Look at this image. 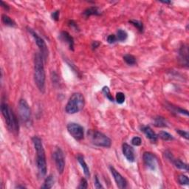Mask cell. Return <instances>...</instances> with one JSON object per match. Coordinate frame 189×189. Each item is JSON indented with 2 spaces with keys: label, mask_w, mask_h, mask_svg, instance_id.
<instances>
[{
  "label": "cell",
  "mask_w": 189,
  "mask_h": 189,
  "mask_svg": "<svg viewBox=\"0 0 189 189\" xmlns=\"http://www.w3.org/2000/svg\"><path fill=\"white\" fill-rule=\"evenodd\" d=\"M1 5H2V7L4 9L6 10V11H9L10 7L8 6V5H7V4H6L5 2H4L2 1L1 2Z\"/></svg>",
  "instance_id": "cell-38"
},
{
  "label": "cell",
  "mask_w": 189,
  "mask_h": 189,
  "mask_svg": "<svg viewBox=\"0 0 189 189\" xmlns=\"http://www.w3.org/2000/svg\"><path fill=\"white\" fill-rule=\"evenodd\" d=\"M162 3H164V4H171V2H167V1H163V2H161Z\"/></svg>",
  "instance_id": "cell-40"
},
{
  "label": "cell",
  "mask_w": 189,
  "mask_h": 189,
  "mask_svg": "<svg viewBox=\"0 0 189 189\" xmlns=\"http://www.w3.org/2000/svg\"><path fill=\"white\" fill-rule=\"evenodd\" d=\"M102 92H103V93L105 94V96L107 97L108 99L110 101H114V98L112 97V94H111L110 90H109V89L108 86H103V89H102Z\"/></svg>",
  "instance_id": "cell-27"
},
{
  "label": "cell",
  "mask_w": 189,
  "mask_h": 189,
  "mask_svg": "<svg viewBox=\"0 0 189 189\" xmlns=\"http://www.w3.org/2000/svg\"><path fill=\"white\" fill-rule=\"evenodd\" d=\"M59 38H60L62 42L68 44L69 50H71V51L74 50V38H73V36H70V34H69L68 32H61L60 36H59Z\"/></svg>",
  "instance_id": "cell-14"
},
{
  "label": "cell",
  "mask_w": 189,
  "mask_h": 189,
  "mask_svg": "<svg viewBox=\"0 0 189 189\" xmlns=\"http://www.w3.org/2000/svg\"><path fill=\"white\" fill-rule=\"evenodd\" d=\"M123 154L126 158V160L131 163H133L135 160V154H134V149L132 146L127 143L123 144Z\"/></svg>",
  "instance_id": "cell-13"
},
{
  "label": "cell",
  "mask_w": 189,
  "mask_h": 189,
  "mask_svg": "<svg viewBox=\"0 0 189 189\" xmlns=\"http://www.w3.org/2000/svg\"><path fill=\"white\" fill-rule=\"evenodd\" d=\"M157 136L160 137L162 140H165V141H171V140H174V137L171 134H169L167 132H164V131L160 132Z\"/></svg>",
  "instance_id": "cell-23"
},
{
  "label": "cell",
  "mask_w": 189,
  "mask_h": 189,
  "mask_svg": "<svg viewBox=\"0 0 189 189\" xmlns=\"http://www.w3.org/2000/svg\"><path fill=\"white\" fill-rule=\"evenodd\" d=\"M77 160H78V163H80V165H81V168L83 169V171H84V174H85V176L86 177V178H90V169H89L87 164L84 160V156L79 155L77 156Z\"/></svg>",
  "instance_id": "cell-16"
},
{
  "label": "cell",
  "mask_w": 189,
  "mask_h": 189,
  "mask_svg": "<svg viewBox=\"0 0 189 189\" xmlns=\"http://www.w3.org/2000/svg\"><path fill=\"white\" fill-rule=\"evenodd\" d=\"M84 15L86 18L90 16H94H94H99V15H101V11L98 7H90L85 10V11L84 12Z\"/></svg>",
  "instance_id": "cell-17"
},
{
  "label": "cell",
  "mask_w": 189,
  "mask_h": 189,
  "mask_svg": "<svg viewBox=\"0 0 189 189\" xmlns=\"http://www.w3.org/2000/svg\"><path fill=\"white\" fill-rule=\"evenodd\" d=\"M109 169H110L114 179H115V182H116L117 187L121 189L126 188L127 187V182L126 179H125L114 167L110 166L109 167Z\"/></svg>",
  "instance_id": "cell-11"
},
{
  "label": "cell",
  "mask_w": 189,
  "mask_h": 189,
  "mask_svg": "<svg viewBox=\"0 0 189 189\" xmlns=\"http://www.w3.org/2000/svg\"><path fill=\"white\" fill-rule=\"evenodd\" d=\"M99 45H100V42H98V41H94V42H92V49H96V48H98V47H99Z\"/></svg>",
  "instance_id": "cell-37"
},
{
  "label": "cell",
  "mask_w": 189,
  "mask_h": 189,
  "mask_svg": "<svg viewBox=\"0 0 189 189\" xmlns=\"http://www.w3.org/2000/svg\"><path fill=\"white\" fill-rule=\"evenodd\" d=\"M171 109V110H172V112H176V113H180L182 114V115H186V116H188V112L187 110H185V109H181L180 107H173L172 105H170V107H169Z\"/></svg>",
  "instance_id": "cell-25"
},
{
  "label": "cell",
  "mask_w": 189,
  "mask_h": 189,
  "mask_svg": "<svg viewBox=\"0 0 189 189\" xmlns=\"http://www.w3.org/2000/svg\"><path fill=\"white\" fill-rule=\"evenodd\" d=\"M88 136L90 137L91 142L94 146L109 148L112 145L110 138L98 131H90V132H88Z\"/></svg>",
  "instance_id": "cell-5"
},
{
  "label": "cell",
  "mask_w": 189,
  "mask_h": 189,
  "mask_svg": "<svg viewBox=\"0 0 189 189\" xmlns=\"http://www.w3.org/2000/svg\"><path fill=\"white\" fill-rule=\"evenodd\" d=\"M178 182L180 185H188L189 184V180L188 177L186 176V175L180 174L178 176Z\"/></svg>",
  "instance_id": "cell-28"
},
{
  "label": "cell",
  "mask_w": 189,
  "mask_h": 189,
  "mask_svg": "<svg viewBox=\"0 0 189 189\" xmlns=\"http://www.w3.org/2000/svg\"><path fill=\"white\" fill-rule=\"evenodd\" d=\"M19 115L20 120L26 126H30L32 123L31 109L30 106L24 99H20L19 101Z\"/></svg>",
  "instance_id": "cell-6"
},
{
  "label": "cell",
  "mask_w": 189,
  "mask_h": 189,
  "mask_svg": "<svg viewBox=\"0 0 189 189\" xmlns=\"http://www.w3.org/2000/svg\"><path fill=\"white\" fill-rule=\"evenodd\" d=\"M94 188H103V187L101 184V182L99 181L98 176H95L94 177Z\"/></svg>",
  "instance_id": "cell-34"
},
{
  "label": "cell",
  "mask_w": 189,
  "mask_h": 189,
  "mask_svg": "<svg viewBox=\"0 0 189 189\" xmlns=\"http://www.w3.org/2000/svg\"><path fill=\"white\" fill-rule=\"evenodd\" d=\"M32 141L36 152V165L38 175L40 177H44L47 174V161L43 144L41 138L38 136H34L32 138Z\"/></svg>",
  "instance_id": "cell-2"
},
{
  "label": "cell",
  "mask_w": 189,
  "mask_h": 189,
  "mask_svg": "<svg viewBox=\"0 0 189 189\" xmlns=\"http://www.w3.org/2000/svg\"><path fill=\"white\" fill-rule=\"evenodd\" d=\"M67 131L73 138L77 140H81L84 137V128L76 123H69L67 126Z\"/></svg>",
  "instance_id": "cell-8"
},
{
  "label": "cell",
  "mask_w": 189,
  "mask_h": 189,
  "mask_svg": "<svg viewBox=\"0 0 189 189\" xmlns=\"http://www.w3.org/2000/svg\"><path fill=\"white\" fill-rule=\"evenodd\" d=\"M85 104V100L83 94L80 92H75L69 98L67 102L65 111L68 114H76L81 111Z\"/></svg>",
  "instance_id": "cell-4"
},
{
  "label": "cell",
  "mask_w": 189,
  "mask_h": 189,
  "mask_svg": "<svg viewBox=\"0 0 189 189\" xmlns=\"http://www.w3.org/2000/svg\"><path fill=\"white\" fill-rule=\"evenodd\" d=\"M143 160L144 164L150 170L155 171L157 167V157L152 152H144L143 155Z\"/></svg>",
  "instance_id": "cell-10"
},
{
  "label": "cell",
  "mask_w": 189,
  "mask_h": 189,
  "mask_svg": "<svg viewBox=\"0 0 189 189\" xmlns=\"http://www.w3.org/2000/svg\"><path fill=\"white\" fill-rule=\"evenodd\" d=\"M88 187V183H87V180H86V179L85 178H81V180L80 181V183H79V186L78 187V188L80 189H85L87 188Z\"/></svg>",
  "instance_id": "cell-30"
},
{
  "label": "cell",
  "mask_w": 189,
  "mask_h": 189,
  "mask_svg": "<svg viewBox=\"0 0 189 189\" xmlns=\"http://www.w3.org/2000/svg\"><path fill=\"white\" fill-rule=\"evenodd\" d=\"M116 37H117V41L123 42L126 41V40L127 39V37H128V34H127V33L125 31V30H121V29H120V30H117Z\"/></svg>",
  "instance_id": "cell-22"
},
{
  "label": "cell",
  "mask_w": 189,
  "mask_h": 189,
  "mask_svg": "<svg viewBox=\"0 0 189 189\" xmlns=\"http://www.w3.org/2000/svg\"><path fill=\"white\" fill-rule=\"evenodd\" d=\"M117 41V39L116 36L114 34L109 35V36L107 37V42H108V43H109V44H114V43H115Z\"/></svg>",
  "instance_id": "cell-33"
},
{
  "label": "cell",
  "mask_w": 189,
  "mask_h": 189,
  "mask_svg": "<svg viewBox=\"0 0 189 189\" xmlns=\"http://www.w3.org/2000/svg\"><path fill=\"white\" fill-rule=\"evenodd\" d=\"M54 182H55V180H54V177L52 174L49 175V176H47L45 178L43 185L41 186V188L50 189V188H53Z\"/></svg>",
  "instance_id": "cell-18"
},
{
  "label": "cell",
  "mask_w": 189,
  "mask_h": 189,
  "mask_svg": "<svg viewBox=\"0 0 189 189\" xmlns=\"http://www.w3.org/2000/svg\"><path fill=\"white\" fill-rule=\"evenodd\" d=\"M53 159L55 161V167L59 174H62L65 167L64 155L61 148L57 147L53 152Z\"/></svg>",
  "instance_id": "cell-9"
},
{
  "label": "cell",
  "mask_w": 189,
  "mask_h": 189,
  "mask_svg": "<svg viewBox=\"0 0 189 189\" xmlns=\"http://www.w3.org/2000/svg\"><path fill=\"white\" fill-rule=\"evenodd\" d=\"M171 163H172L174 165H175V167L177 168V169H182V170H185L186 171H188V164L185 163L184 162H182L180 159H174V160L171 161Z\"/></svg>",
  "instance_id": "cell-19"
},
{
  "label": "cell",
  "mask_w": 189,
  "mask_h": 189,
  "mask_svg": "<svg viewBox=\"0 0 189 189\" xmlns=\"http://www.w3.org/2000/svg\"><path fill=\"white\" fill-rule=\"evenodd\" d=\"M59 14H60V11H55V12H53V13H52V15H51L52 19L55 21H58L59 19Z\"/></svg>",
  "instance_id": "cell-35"
},
{
  "label": "cell",
  "mask_w": 189,
  "mask_h": 189,
  "mask_svg": "<svg viewBox=\"0 0 189 189\" xmlns=\"http://www.w3.org/2000/svg\"><path fill=\"white\" fill-rule=\"evenodd\" d=\"M141 131L144 134H146V136L147 137V138L149 139L152 143L157 142L158 136L155 134V132H154L152 129L148 126H143L141 127Z\"/></svg>",
  "instance_id": "cell-15"
},
{
  "label": "cell",
  "mask_w": 189,
  "mask_h": 189,
  "mask_svg": "<svg viewBox=\"0 0 189 189\" xmlns=\"http://www.w3.org/2000/svg\"><path fill=\"white\" fill-rule=\"evenodd\" d=\"M179 60L183 66L188 67V47L186 44H183L179 50Z\"/></svg>",
  "instance_id": "cell-12"
},
{
  "label": "cell",
  "mask_w": 189,
  "mask_h": 189,
  "mask_svg": "<svg viewBox=\"0 0 189 189\" xmlns=\"http://www.w3.org/2000/svg\"><path fill=\"white\" fill-rule=\"evenodd\" d=\"M44 59L41 53H36L34 55V81L40 92L45 91V70L44 66Z\"/></svg>",
  "instance_id": "cell-1"
},
{
  "label": "cell",
  "mask_w": 189,
  "mask_h": 189,
  "mask_svg": "<svg viewBox=\"0 0 189 189\" xmlns=\"http://www.w3.org/2000/svg\"><path fill=\"white\" fill-rule=\"evenodd\" d=\"M177 132L178 133V134H180L181 137H182V138L186 139V140H188L189 134L188 132H186V131H184V130H181V129H177Z\"/></svg>",
  "instance_id": "cell-32"
},
{
  "label": "cell",
  "mask_w": 189,
  "mask_h": 189,
  "mask_svg": "<svg viewBox=\"0 0 189 189\" xmlns=\"http://www.w3.org/2000/svg\"><path fill=\"white\" fill-rule=\"evenodd\" d=\"M123 60L125 61L127 64L129 65H134L136 64V59L134 55L131 54H126L123 56Z\"/></svg>",
  "instance_id": "cell-24"
},
{
  "label": "cell",
  "mask_w": 189,
  "mask_h": 189,
  "mask_svg": "<svg viewBox=\"0 0 189 189\" xmlns=\"http://www.w3.org/2000/svg\"><path fill=\"white\" fill-rule=\"evenodd\" d=\"M115 98H116V101L117 103L122 104L125 101V94L123 92H117Z\"/></svg>",
  "instance_id": "cell-29"
},
{
  "label": "cell",
  "mask_w": 189,
  "mask_h": 189,
  "mask_svg": "<svg viewBox=\"0 0 189 189\" xmlns=\"http://www.w3.org/2000/svg\"><path fill=\"white\" fill-rule=\"evenodd\" d=\"M129 22L135 27L140 33L143 31V24L141 22H140V21L138 20H131L129 21Z\"/></svg>",
  "instance_id": "cell-26"
},
{
  "label": "cell",
  "mask_w": 189,
  "mask_h": 189,
  "mask_svg": "<svg viewBox=\"0 0 189 189\" xmlns=\"http://www.w3.org/2000/svg\"><path fill=\"white\" fill-rule=\"evenodd\" d=\"M142 143V140L141 138H139V137H134L132 139V144L133 146H139L141 145Z\"/></svg>",
  "instance_id": "cell-31"
},
{
  "label": "cell",
  "mask_w": 189,
  "mask_h": 189,
  "mask_svg": "<svg viewBox=\"0 0 189 189\" xmlns=\"http://www.w3.org/2000/svg\"><path fill=\"white\" fill-rule=\"evenodd\" d=\"M16 188H25V187H24V186H16Z\"/></svg>",
  "instance_id": "cell-39"
},
{
  "label": "cell",
  "mask_w": 189,
  "mask_h": 189,
  "mask_svg": "<svg viewBox=\"0 0 189 189\" xmlns=\"http://www.w3.org/2000/svg\"><path fill=\"white\" fill-rule=\"evenodd\" d=\"M28 32L32 35L33 37L34 38L35 42H36V44H37L38 48H39L40 53H41L42 56L43 57L44 61H47L48 55H49V51H48L47 46V44H46L45 42H44L43 38L40 37V36H38V35L35 32L33 29L28 28Z\"/></svg>",
  "instance_id": "cell-7"
},
{
  "label": "cell",
  "mask_w": 189,
  "mask_h": 189,
  "mask_svg": "<svg viewBox=\"0 0 189 189\" xmlns=\"http://www.w3.org/2000/svg\"><path fill=\"white\" fill-rule=\"evenodd\" d=\"M69 26L72 27V28H74L75 30H77V29H78V25H77L76 23H75L74 22H73V21H69Z\"/></svg>",
  "instance_id": "cell-36"
},
{
  "label": "cell",
  "mask_w": 189,
  "mask_h": 189,
  "mask_svg": "<svg viewBox=\"0 0 189 189\" xmlns=\"http://www.w3.org/2000/svg\"><path fill=\"white\" fill-rule=\"evenodd\" d=\"M154 125L156 127H167V121L165 118L161 116L156 117L154 120Z\"/></svg>",
  "instance_id": "cell-20"
},
{
  "label": "cell",
  "mask_w": 189,
  "mask_h": 189,
  "mask_svg": "<svg viewBox=\"0 0 189 189\" xmlns=\"http://www.w3.org/2000/svg\"><path fill=\"white\" fill-rule=\"evenodd\" d=\"M1 111L5 123L10 132L13 133H18L19 129V120L16 115L13 112V109L10 107L8 104L2 102L1 104Z\"/></svg>",
  "instance_id": "cell-3"
},
{
  "label": "cell",
  "mask_w": 189,
  "mask_h": 189,
  "mask_svg": "<svg viewBox=\"0 0 189 189\" xmlns=\"http://www.w3.org/2000/svg\"><path fill=\"white\" fill-rule=\"evenodd\" d=\"M2 21L4 24L6 26L9 27H15L16 26V23L12 19H11L8 16H7L6 14H2Z\"/></svg>",
  "instance_id": "cell-21"
}]
</instances>
